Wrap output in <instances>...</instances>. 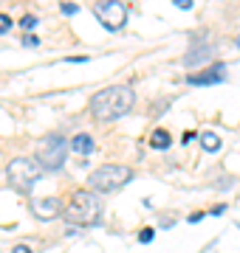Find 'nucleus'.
<instances>
[{
    "instance_id": "f257e3e1",
    "label": "nucleus",
    "mask_w": 240,
    "mask_h": 253,
    "mask_svg": "<svg viewBox=\"0 0 240 253\" xmlns=\"http://www.w3.org/2000/svg\"><path fill=\"white\" fill-rule=\"evenodd\" d=\"M136 104V93L127 84H113L105 90L91 96V116L96 121H116V118L127 116Z\"/></svg>"
},
{
    "instance_id": "f03ea898",
    "label": "nucleus",
    "mask_w": 240,
    "mask_h": 253,
    "mask_svg": "<svg viewBox=\"0 0 240 253\" xmlns=\"http://www.w3.org/2000/svg\"><path fill=\"white\" fill-rule=\"evenodd\" d=\"M60 217H65V222H71V225H96L102 217V200L96 197V191L79 189L74 191L71 203L62 208Z\"/></svg>"
},
{
    "instance_id": "7ed1b4c3",
    "label": "nucleus",
    "mask_w": 240,
    "mask_h": 253,
    "mask_svg": "<svg viewBox=\"0 0 240 253\" xmlns=\"http://www.w3.org/2000/svg\"><path fill=\"white\" fill-rule=\"evenodd\" d=\"M130 177H133L130 166H121V163H105V166H99V169H93V172L88 174V191L111 194V191H119Z\"/></svg>"
},
{
    "instance_id": "20e7f679",
    "label": "nucleus",
    "mask_w": 240,
    "mask_h": 253,
    "mask_svg": "<svg viewBox=\"0 0 240 253\" xmlns=\"http://www.w3.org/2000/svg\"><path fill=\"white\" fill-rule=\"evenodd\" d=\"M6 177L14 189L20 191H28L34 183L43 177V169H40V163L34 158H14V161L6 166Z\"/></svg>"
},
{
    "instance_id": "39448f33",
    "label": "nucleus",
    "mask_w": 240,
    "mask_h": 253,
    "mask_svg": "<svg viewBox=\"0 0 240 253\" xmlns=\"http://www.w3.org/2000/svg\"><path fill=\"white\" fill-rule=\"evenodd\" d=\"M65 152H68L65 138L51 132V135H46L40 141V149H37V158H34V161L40 163V169H60L65 163V158H68Z\"/></svg>"
},
{
    "instance_id": "423d86ee",
    "label": "nucleus",
    "mask_w": 240,
    "mask_h": 253,
    "mask_svg": "<svg viewBox=\"0 0 240 253\" xmlns=\"http://www.w3.org/2000/svg\"><path fill=\"white\" fill-rule=\"evenodd\" d=\"M93 14H96V20H99L102 26L111 28V31H119L127 23V9H124V3H119V0H99L93 6Z\"/></svg>"
},
{
    "instance_id": "0eeeda50",
    "label": "nucleus",
    "mask_w": 240,
    "mask_h": 253,
    "mask_svg": "<svg viewBox=\"0 0 240 253\" xmlns=\"http://www.w3.org/2000/svg\"><path fill=\"white\" fill-rule=\"evenodd\" d=\"M31 214L37 219H54L62 214V203L57 197H40V200H31Z\"/></svg>"
},
{
    "instance_id": "6e6552de",
    "label": "nucleus",
    "mask_w": 240,
    "mask_h": 253,
    "mask_svg": "<svg viewBox=\"0 0 240 253\" xmlns=\"http://www.w3.org/2000/svg\"><path fill=\"white\" fill-rule=\"evenodd\" d=\"M223 65H212L209 71H201V73H189L186 76V82L189 84H195V87H206V84H221L223 82Z\"/></svg>"
},
{
    "instance_id": "1a4fd4ad",
    "label": "nucleus",
    "mask_w": 240,
    "mask_h": 253,
    "mask_svg": "<svg viewBox=\"0 0 240 253\" xmlns=\"http://www.w3.org/2000/svg\"><path fill=\"white\" fill-rule=\"evenodd\" d=\"M212 56H215V45H192L189 48V54L184 56V62L186 65H198V62L206 65Z\"/></svg>"
},
{
    "instance_id": "9d476101",
    "label": "nucleus",
    "mask_w": 240,
    "mask_h": 253,
    "mask_svg": "<svg viewBox=\"0 0 240 253\" xmlns=\"http://www.w3.org/2000/svg\"><path fill=\"white\" fill-rule=\"evenodd\" d=\"M71 149H74L76 155H91L93 152V138L88 135V132H76V135L71 138Z\"/></svg>"
},
{
    "instance_id": "9b49d317",
    "label": "nucleus",
    "mask_w": 240,
    "mask_h": 253,
    "mask_svg": "<svg viewBox=\"0 0 240 253\" xmlns=\"http://www.w3.org/2000/svg\"><path fill=\"white\" fill-rule=\"evenodd\" d=\"M170 144H173V138H170L167 129H156V132L150 135V146H153V149H167Z\"/></svg>"
},
{
    "instance_id": "f8f14e48",
    "label": "nucleus",
    "mask_w": 240,
    "mask_h": 253,
    "mask_svg": "<svg viewBox=\"0 0 240 253\" xmlns=\"http://www.w3.org/2000/svg\"><path fill=\"white\" fill-rule=\"evenodd\" d=\"M201 146L206 152H218L221 149V135L218 132H201Z\"/></svg>"
},
{
    "instance_id": "ddd939ff",
    "label": "nucleus",
    "mask_w": 240,
    "mask_h": 253,
    "mask_svg": "<svg viewBox=\"0 0 240 253\" xmlns=\"http://www.w3.org/2000/svg\"><path fill=\"white\" fill-rule=\"evenodd\" d=\"M153 236H156V231H153V228H141V231H139V242L147 245V242H153Z\"/></svg>"
},
{
    "instance_id": "4468645a",
    "label": "nucleus",
    "mask_w": 240,
    "mask_h": 253,
    "mask_svg": "<svg viewBox=\"0 0 240 253\" xmlns=\"http://www.w3.org/2000/svg\"><path fill=\"white\" fill-rule=\"evenodd\" d=\"M11 31V17L9 14H0V34H9Z\"/></svg>"
},
{
    "instance_id": "2eb2a0df",
    "label": "nucleus",
    "mask_w": 240,
    "mask_h": 253,
    "mask_svg": "<svg viewBox=\"0 0 240 253\" xmlns=\"http://www.w3.org/2000/svg\"><path fill=\"white\" fill-rule=\"evenodd\" d=\"M20 26H23V28H34V26H37V17H34V14H26V17L20 20Z\"/></svg>"
},
{
    "instance_id": "dca6fc26",
    "label": "nucleus",
    "mask_w": 240,
    "mask_h": 253,
    "mask_svg": "<svg viewBox=\"0 0 240 253\" xmlns=\"http://www.w3.org/2000/svg\"><path fill=\"white\" fill-rule=\"evenodd\" d=\"M76 11H79L76 3H62V14H76Z\"/></svg>"
},
{
    "instance_id": "f3484780",
    "label": "nucleus",
    "mask_w": 240,
    "mask_h": 253,
    "mask_svg": "<svg viewBox=\"0 0 240 253\" xmlns=\"http://www.w3.org/2000/svg\"><path fill=\"white\" fill-rule=\"evenodd\" d=\"M173 3H176L178 9H186V11L192 9V0H173Z\"/></svg>"
},
{
    "instance_id": "a211bd4d",
    "label": "nucleus",
    "mask_w": 240,
    "mask_h": 253,
    "mask_svg": "<svg viewBox=\"0 0 240 253\" xmlns=\"http://www.w3.org/2000/svg\"><path fill=\"white\" fill-rule=\"evenodd\" d=\"M23 42H26L28 48H34V45H40V40H37V37H34V34H28L26 40H23Z\"/></svg>"
},
{
    "instance_id": "6ab92c4d",
    "label": "nucleus",
    "mask_w": 240,
    "mask_h": 253,
    "mask_svg": "<svg viewBox=\"0 0 240 253\" xmlns=\"http://www.w3.org/2000/svg\"><path fill=\"white\" fill-rule=\"evenodd\" d=\"M11 253H31V248H28V245H17Z\"/></svg>"
},
{
    "instance_id": "aec40b11",
    "label": "nucleus",
    "mask_w": 240,
    "mask_h": 253,
    "mask_svg": "<svg viewBox=\"0 0 240 253\" xmlns=\"http://www.w3.org/2000/svg\"><path fill=\"white\" fill-rule=\"evenodd\" d=\"M201 219H203V211H201V214H192V217H189V222L195 225V222H201Z\"/></svg>"
},
{
    "instance_id": "412c9836",
    "label": "nucleus",
    "mask_w": 240,
    "mask_h": 253,
    "mask_svg": "<svg viewBox=\"0 0 240 253\" xmlns=\"http://www.w3.org/2000/svg\"><path fill=\"white\" fill-rule=\"evenodd\" d=\"M238 48H240V37H238Z\"/></svg>"
}]
</instances>
